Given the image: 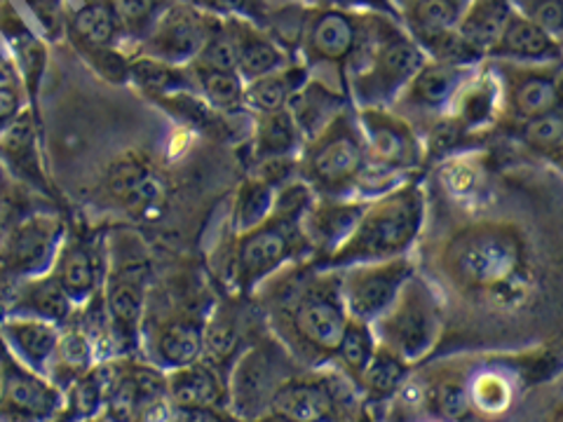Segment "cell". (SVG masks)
Returning <instances> with one entry per match:
<instances>
[{
  "label": "cell",
  "instance_id": "6da1fadb",
  "mask_svg": "<svg viewBox=\"0 0 563 422\" xmlns=\"http://www.w3.org/2000/svg\"><path fill=\"white\" fill-rule=\"evenodd\" d=\"M266 306L275 341L308 368L333 362L350 314L341 293V270L298 260L271 275L252 293Z\"/></svg>",
  "mask_w": 563,
  "mask_h": 422
},
{
  "label": "cell",
  "instance_id": "7a4b0ae2",
  "mask_svg": "<svg viewBox=\"0 0 563 422\" xmlns=\"http://www.w3.org/2000/svg\"><path fill=\"white\" fill-rule=\"evenodd\" d=\"M439 268L457 291L503 310L526 306L536 289L526 235L507 221H472L457 227L442 244Z\"/></svg>",
  "mask_w": 563,
  "mask_h": 422
},
{
  "label": "cell",
  "instance_id": "3957f363",
  "mask_svg": "<svg viewBox=\"0 0 563 422\" xmlns=\"http://www.w3.org/2000/svg\"><path fill=\"white\" fill-rule=\"evenodd\" d=\"M428 216L426 188L418 176L387 188L368 200L352 235L317 268L343 270L357 263H378L411 254Z\"/></svg>",
  "mask_w": 563,
  "mask_h": 422
},
{
  "label": "cell",
  "instance_id": "277c9868",
  "mask_svg": "<svg viewBox=\"0 0 563 422\" xmlns=\"http://www.w3.org/2000/svg\"><path fill=\"white\" fill-rule=\"evenodd\" d=\"M426 62V49L397 20L366 12L362 43L345 76L352 109H390Z\"/></svg>",
  "mask_w": 563,
  "mask_h": 422
},
{
  "label": "cell",
  "instance_id": "5b68a950",
  "mask_svg": "<svg viewBox=\"0 0 563 422\" xmlns=\"http://www.w3.org/2000/svg\"><path fill=\"white\" fill-rule=\"evenodd\" d=\"M312 198L310 188L296 179L277 192L266 221L254 231L238 235L233 254V289L238 296L252 298L258 285L277 270L298 260H310L312 252L301 219Z\"/></svg>",
  "mask_w": 563,
  "mask_h": 422
},
{
  "label": "cell",
  "instance_id": "8992f818",
  "mask_svg": "<svg viewBox=\"0 0 563 422\" xmlns=\"http://www.w3.org/2000/svg\"><path fill=\"white\" fill-rule=\"evenodd\" d=\"M366 174V146L352 103L324 130L306 141L296 163V179L306 184L314 198H360Z\"/></svg>",
  "mask_w": 563,
  "mask_h": 422
},
{
  "label": "cell",
  "instance_id": "52a82bcc",
  "mask_svg": "<svg viewBox=\"0 0 563 422\" xmlns=\"http://www.w3.org/2000/svg\"><path fill=\"white\" fill-rule=\"evenodd\" d=\"M366 146L362 200H374L387 188L409 179L426 163L422 136L390 109H355Z\"/></svg>",
  "mask_w": 563,
  "mask_h": 422
},
{
  "label": "cell",
  "instance_id": "ba28073f",
  "mask_svg": "<svg viewBox=\"0 0 563 422\" xmlns=\"http://www.w3.org/2000/svg\"><path fill=\"white\" fill-rule=\"evenodd\" d=\"M376 343L411 368L426 359L444 329V308L422 275L401 287L395 303L372 324Z\"/></svg>",
  "mask_w": 563,
  "mask_h": 422
},
{
  "label": "cell",
  "instance_id": "9c48e42d",
  "mask_svg": "<svg viewBox=\"0 0 563 422\" xmlns=\"http://www.w3.org/2000/svg\"><path fill=\"white\" fill-rule=\"evenodd\" d=\"M364 14L366 12H343L303 3L298 8L291 35L294 57L306 64L310 74L317 66L333 68L345 90L347 68L362 43Z\"/></svg>",
  "mask_w": 563,
  "mask_h": 422
},
{
  "label": "cell",
  "instance_id": "30bf717a",
  "mask_svg": "<svg viewBox=\"0 0 563 422\" xmlns=\"http://www.w3.org/2000/svg\"><path fill=\"white\" fill-rule=\"evenodd\" d=\"M101 415L106 422H172L167 371L136 355L113 357Z\"/></svg>",
  "mask_w": 563,
  "mask_h": 422
},
{
  "label": "cell",
  "instance_id": "8fae6325",
  "mask_svg": "<svg viewBox=\"0 0 563 422\" xmlns=\"http://www.w3.org/2000/svg\"><path fill=\"white\" fill-rule=\"evenodd\" d=\"M289 352L273 341H256L238 357L225 380V403L240 422H254L268 413L277 387L294 376Z\"/></svg>",
  "mask_w": 563,
  "mask_h": 422
},
{
  "label": "cell",
  "instance_id": "7c38bea8",
  "mask_svg": "<svg viewBox=\"0 0 563 422\" xmlns=\"http://www.w3.org/2000/svg\"><path fill=\"white\" fill-rule=\"evenodd\" d=\"M148 291V266L130 254L115 258L103 275L101 301L109 314L118 357L139 355Z\"/></svg>",
  "mask_w": 563,
  "mask_h": 422
},
{
  "label": "cell",
  "instance_id": "4fadbf2b",
  "mask_svg": "<svg viewBox=\"0 0 563 422\" xmlns=\"http://www.w3.org/2000/svg\"><path fill=\"white\" fill-rule=\"evenodd\" d=\"M500 82L498 122H523L561 109V62H486Z\"/></svg>",
  "mask_w": 563,
  "mask_h": 422
},
{
  "label": "cell",
  "instance_id": "5bb4252c",
  "mask_svg": "<svg viewBox=\"0 0 563 422\" xmlns=\"http://www.w3.org/2000/svg\"><path fill=\"white\" fill-rule=\"evenodd\" d=\"M214 22V14H207L181 0H172L153 22L151 31L128 52V57H148L186 66L198 57Z\"/></svg>",
  "mask_w": 563,
  "mask_h": 422
},
{
  "label": "cell",
  "instance_id": "9a60e30c",
  "mask_svg": "<svg viewBox=\"0 0 563 422\" xmlns=\"http://www.w3.org/2000/svg\"><path fill=\"white\" fill-rule=\"evenodd\" d=\"M411 254L378 263H357L341 270V293L352 320L374 324L395 303L401 287L416 275Z\"/></svg>",
  "mask_w": 563,
  "mask_h": 422
},
{
  "label": "cell",
  "instance_id": "2e32d148",
  "mask_svg": "<svg viewBox=\"0 0 563 422\" xmlns=\"http://www.w3.org/2000/svg\"><path fill=\"white\" fill-rule=\"evenodd\" d=\"M477 66L428 59L399 92L390 111L409 120L420 134V127L428 130L434 120L449 113L455 95L474 76Z\"/></svg>",
  "mask_w": 563,
  "mask_h": 422
},
{
  "label": "cell",
  "instance_id": "e0dca14e",
  "mask_svg": "<svg viewBox=\"0 0 563 422\" xmlns=\"http://www.w3.org/2000/svg\"><path fill=\"white\" fill-rule=\"evenodd\" d=\"M64 392L45 376L16 362L0 343V418L12 422H52Z\"/></svg>",
  "mask_w": 563,
  "mask_h": 422
},
{
  "label": "cell",
  "instance_id": "ac0fdd59",
  "mask_svg": "<svg viewBox=\"0 0 563 422\" xmlns=\"http://www.w3.org/2000/svg\"><path fill=\"white\" fill-rule=\"evenodd\" d=\"M62 240L64 223L57 216L33 214L24 219L0 246V273L20 281L49 273Z\"/></svg>",
  "mask_w": 563,
  "mask_h": 422
},
{
  "label": "cell",
  "instance_id": "d6986e66",
  "mask_svg": "<svg viewBox=\"0 0 563 422\" xmlns=\"http://www.w3.org/2000/svg\"><path fill=\"white\" fill-rule=\"evenodd\" d=\"M0 38L8 45V55L16 66V74L22 78L31 111L35 113V109H38L41 82L49 59L47 43L38 31H33L31 24H26L20 10H16L10 0H0Z\"/></svg>",
  "mask_w": 563,
  "mask_h": 422
},
{
  "label": "cell",
  "instance_id": "ffe728a7",
  "mask_svg": "<svg viewBox=\"0 0 563 422\" xmlns=\"http://www.w3.org/2000/svg\"><path fill=\"white\" fill-rule=\"evenodd\" d=\"M368 200L312 198L301 219L303 235L310 244V263H322L355 231Z\"/></svg>",
  "mask_w": 563,
  "mask_h": 422
},
{
  "label": "cell",
  "instance_id": "44dd1931",
  "mask_svg": "<svg viewBox=\"0 0 563 422\" xmlns=\"http://www.w3.org/2000/svg\"><path fill=\"white\" fill-rule=\"evenodd\" d=\"M106 192L141 219H157L165 209V184L146 160L130 153L122 155L106 174Z\"/></svg>",
  "mask_w": 563,
  "mask_h": 422
},
{
  "label": "cell",
  "instance_id": "7402d4cb",
  "mask_svg": "<svg viewBox=\"0 0 563 422\" xmlns=\"http://www.w3.org/2000/svg\"><path fill=\"white\" fill-rule=\"evenodd\" d=\"M223 24L228 35H231L235 68L242 82H252L261 76L273 74L277 68H285L291 62H298L273 33L258 24L242 20V16H225Z\"/></svg>",
  "mask_w": 563,
  "mask_h": 422
},
{
  "label": "cell",
  "instance_id": "603a6c76",
  "mask_svg": "<svg viewBox=\"0 0 563 422\" xmlns=\"http://www.w3.org/2000/svg\"><path fill=\"white\" fill-rule=\"evenodd\" d=\"M446 115L465 138L482 136L496 127L500 118V82L486 62L461 87Z\"/></svg>",
  "mask_w": 563,
  "mask_h": 422
},
{
  "label": "cell",
  "instance_id": "cb8c5ba5",
  "mask_svg": "<svg viewBox=\"0 0 563 422\" xmlns=\"http://www.w3.org/2000/svg\"><path fill=\"white\" fill-rule=\"evenodd\" d=\"M76 310L52 273L22 279L0 301V316H35L57 326L68 324Z\"/></svg>",
  "mask_w": 563,
  "mask_h": 422
},
{
  "label": "cell",
  "instance_id": "d4e9b609",
  "mask_svg": "<svg viewBox=\"0 0 563 422\" xmlns=\"http://www.w3.org/2000/svg\"><path fill=\"white\" fill-rule=\"evenodd\" d=\"M99 249L82 237L62 240L59 252L52 263V275L57 277L70 303L82 308L101 289L106 268Z\"/></svg>",
  "mask_w": 563,
  "mask_h": 422
},
{
  "label": "cell",
  "instance_id": "484cf974",
  "mask_svg": "<svg viewBox=\"0 0 563 422\" xmlns=\"http://www.w3.org/2000/svg\"><path fill=\"white\" fill-rule=\"evenodd\" d=\"M62 326L35 316H0V343L31 371L47 378Z\"/></svg>",
  "mask_w": 563,
  "mask_h": 422
},
{
  "label": "cell",
  "instance_id": "4316f807",
  "mask_svg": "<svg viewBox=\"0 0 563 422\" xmlns=\"http://www.w3.org/2000/svg\"><path fill=\"white\" fill-rule=\"evenodd\" d=\"M484 62H509V64L561 62V41L512 10L498 43L493 45V49L488 52V57Z\"/></svg>",
  "mask_w": 563,
  "mask_h": 422
},
{
  "label": "cell",
  "instance_id": "83f0119b",
  "mask_svg": "<svg viewBox=\"0 0 563 422\" xmlns=\"http://www.w3.org/2000/svg\"><path fill=\"white\" fill-rule=\"evenodd\" d=\"M167 392L176 413H200L225 407V380L202 359L167 371Z\"/></svg>",
  "mask_w": 563,
  "mask_h": 422
},
{
  "label": "cell",
  "instance_id": "f1b7e54d",
  "mask_svg": "<svg viewBox=\"0 0 563 422\" xmlns=\"http://www.w3.org/2000/svg\"><path fill=\"white\" fill-rule=\"evenodd\" d=\"M509 14H512L509 0H470L457 16L453 33L474 59L484 62L498 43Z\"/></svg>",
  "mask_w": 563,
  "mask_h": 422
},
{
  "label": "cell",
  "instance_id": "f546056e",
  "mask_svg": "<svg viewBox=\"0 0 563 422\" xmlns=\"http://www.w3.org/2000/svg\"><path fill=\"white\" fill-rule=\"evenodd\" d=\"M310 80V68L301 62H291L285 68L261 76L252 82H244L242 103L250 113H275L289 109L291 99L303 90Z\"/></svg>",
  "mask_w": 563,
  "mask_h": 422
},
{
  "label": "cell",
  "instance_id": "4dcf8cb0",
  "mask_svg": "<svg viewBox=\"0 0 563 422\" xmlns=\"http://www.w3.org/2000/svg\"><path fill=\"white\" fill-rule=\"evenodd\" d=\"M395 5L401 26L422 49L451 33L465 8L455 0H395Z\"/></svg>",
  "mask_w": 563,
  "mask_h": 422
},
{
  "label": "cell",
  "instance_id": "1f68e13d",
  "mask_svg": "<svg viewBox=\"0 0 563 422\" xmlns=\"http://www.w3.org/2000/svg\"><path fill=\"white\" fill-rule=\"evenodd\" d=\"M345 106H350V99L343 90H336V87H331L327 80H314L310 76V80L303 85V90L289 103V111L296 120V125L303 134V144L320 134L324 125H329Z\"/></svg>",
  "mask_w": 563,
  "mask_h": 422
},
{
  "label": "cell",
  "instance_id": "d6a6232c",
  "mask_svg": "<svg viewBox=\"0 0 563 422\" xmlns=\"http://www.w3.org/2000/svg\"><path fill=\"white\" fill-rule=\"evenodd\" d=\"M97 364L101 362L97 359V349L90 336H87L80 324L70 316V322L62 326L55 357H52L47 371V380L52 385H57L62 392H66L70 385L82 378Z\"/></svg>",
  "mask_w": 563,
  "mask_h": 422
},
{
  "label": "cell",
  "instance_id": "836d02e7",
  "mask_svg": "<svg viewBox=\"0 0 563 422\" xmlns=\"http://www.w3.org/2000/svg\"><path fill=\"white\" fill-rule=\"evenodd\" d=\"M301 148L303 134L298 130L289 109L254 115L252 155L256 165L275 160V157H298Z\"/></svg>",
  "mask_w": 563,
  "mask_h": 422
},
{
  "label": "cell",
  "instance_id": "e575fe53",
  "mask_svg": "<svg viewBox=\"0 0 563 422\" xmlns=\"http://www.w3.org/2000/svg\"><path fill=\"white\" fill-rule=\"evenodd\" d=\"M38 122L31 109H22L0 130V153L35 186H45L38 171Z\"/></svg>",
  "mask_w": 563,
  "mask_h": 422
},
{
  "label": "cell",
  "instance_id": "d590c367",
  "mask_svg": "<svg viewBox=\"0 0 563 422\" xmlns=\"http://www.w3.org/2000/svg\"><path fill=\"white\" fill-rule=\"evenodd\" d=\"M507 136H515L519 144L548 160L554 169L561 167L563 155V118L561 111L548 113L540 118H531L523 122H496Z\"/></svg>",
  "mask_w": 563,
  "mask_h": 422
},
{
  "label": "cell",
  "instance_id": "8d00e7d4",
  "mask_svg": "<svg viewBox=\"0 0 563 422\" xmlns=\"http://www.w3.org/2000/svg\"><path fill=\"white\" fill-rule=\"evenodd\" d=\"M279 188H275L271 181L263 179L258 174H250L240 184L238 196L233 202L231 214V231L235 235H244L258 227L263 221L271 216L275 207Z\"/></svg>",
  "mask_w": 563,
  "mask_h": 422
},
{
  "label": "cell",
  "instance_id": "74e56055",
  "mask_svg": "<svg viewBox=\"0 0 563 422\" xmlns=\"http://www.w3.org/2000/svg\"><path fill=\"white\" fill-rule=\"evenodd\" d=\"M376 345L378 343H376L372 324L362 320H352L350 316L331 364L350 385L357 387V380L364 374L366 364L374 357Z\"/></svg>",
  "mask_w": 563,
  "mask_h": 422
},
{
  "label": "cell",
  "instance_id": "f35d334b",
  "mask_svg": "<svg viewBox=\"0 0 563 422\" xmlns=\"http://www.w3.org/2000/svg\"><path fill=\"white\" fill-rule=\"evenodd\" d=\"M409 374H411L409 364L397 359L390 349L376 345L374 357L366 364L355 390L372 401L393 399L399 387L407 382Z\"/></svg>",
  "mask_w": 563,
  "mask_h": 422
},
{
  "label": "cell",
  "instance_id": "ab89813d",
  "mask_svg": "<svg viewBox=\"0 0 563 422\" xmlns=\"http://www.w3.org/2000/svg\"><path fill=\"white\" fill-rule=\"evenodd\" d=\"M192 78H196L198 95L207 101L209 109L221 115L244 111V82L235 70H192Z\"/></svg>",
  "mask_w": 563,
  "mask_h": 422
},
{
  "label": "cell",
  "instance_id": "60d3db41",
  "mask_svg": "<svg viewBox=\"0 0 563 422\" xmlns=\"http://www.w3.org/2000/svg\"><path fill=\"white\" fill-rule=\"evenodd\" d=\"M426 409L439 422H461L472 413L467 382L455 376H442L426 387Z\"/></svg>",
  "mask_w": 563,
  "mask_h": 422
},
{
  "label": "cell",
  "instance_id": "b9f144b4",
  "mask_svg": "<svg viewBox=\"0 0 563 422\" xmlns=\"http://www.w3.org/2000/svg\"><path fill=\"white\" fill-rule=\"evenodd\" d=\"M472 411L484 415H503L515 401V382L503 371H482L467 380Z\"/></svg>",
  "mask_w": 563,
  "mask_h": 422
},
{
  "label": "cell",
  "instance_id": "7bdbcfd3",
  "mask_svg": "<svg viewBox=\"0 0 563 422\" xmlns=\"http://www.w3.org/2000/svg\"><path fill=\"white\" fill-rule=\"evenodd\" d=\"M439 179L451 198L455 200H472L484 181V167L477 153H457L446 157L439 165Z\"/></svg>",
  "mask_w": 563,
  "mask_h": 422
},
{
  "label": "cell",
  "instance_id": "ee69618b",
  "mask_svg": "<svg viewBox=\"0 0 563 422\" xmlns=\"http://www.w3.org/2000/svg\"><path fill=\"white\" fill-rule=\"evenodd\" d=\"M169 3L172 0H111L122 35H125V43H132L134 47L144 38L153 22Z\"/></svg>",
  "mask_w": 563,
  "mask_h": 422
},
{
  "label": "cell",
  "instance_id": "f6af8a7d",
  "mask_svg": "<svg viewBox=\"0 0 563 422\" xmlns=\"http://www.w3.org/2000/svg\"><path fill=\"white\" fill-rule=\"evenodd\" d=\"M181 3H188L207 14H214L219 20L242 16V20H250L266 31L273 22V14L279 8L275 0H181Z\"/></svg>",
  "mask_w": 563,
  "mask_h": 422
},
{
  "label": "cell",
  "instance_id": "bcb514c9",
  "mask_svg": "<svg viewBox=\"0 0 563 422\" xmlns=\"http://www.w3.org/2000/svg\"><path fill=\"white\" fill-rule=\"evenodd\" d=\"M45 43H59L66 35V0H22Z\"/></svg>",
  "mask_w": 563,
  "mask_h": 422
},
{
  "label": "cell",
  "instance_id": "7dc6e473",
  "mask_svg": "<svg viewBox=\"0 0 563 422\" xmlns=\"http://www.w3.org/2000/svg\"><path fill=\"white\" fill-rule=\"evenodd\" d=\"M515 12L563 41V0H509Z\"/></svg>",
  "mask_w": 563,
  "mask_h": 422
},
{
  "label": "cell",
  "instance_id": "c3c4849f",
  "mask_svg": "<svg viewBox=\"0 0 563 422\" xmlns=\"http://www.w3.org/2000/svg\"><path fill=\"white\" fill-rule=\"evenodd\" d=\"M303 3L314 5V8L343 10V12H376V14L393 16V20L399 22V12H397L395 0H303Z\"/></svg>",
  "mask_w": 563,
  "mask_h": 422
},
{
  "label": "cell",
  "instance_id": "681fc988",
  "mask_svg": "<svg viewBox=\"0 0 563 422\" xmlns=\"http://www.w3.org/2000/svg\"><path fill=\"white\" fill-rule=\"evenodd\" d=\"M24 97H26V92L22 85L0 87V130H3L12 118L20 115Z\"/></svg>",
  "mask_w": 563,
  "mask_h": 422
},
{
  "label": "cell",
  "instance_id": "f907efd6",
  "mask_svg": "<svg viewBox=\"0 0 563 422\" xmlns=\"http://www.w3.org/2000/svg\"><path fill=\"white\" fill-rule=\"evenodd\" d=\"M184 415L188 422H221L217 420L214 415H211V411H200V413H179Z\"/></svg>",
  "mask_w": 563,
  "mask_h": 422
},
{
  "label": "cell",
  "instance_id": "816d5d0a",
  "mask_svg": "<svg viewBox=\"0 0 563 422\" xmlns=\"http://www.w3.org/2000/svg\"><path fill=\"white\" fill-rule=\"evenodd\" d=\"M455 3H461V5H465V3H470V0H455Z\"/></svg>",
  "mask_w": 563,
  "mask_h": 422
},
{
  "label": "cell",
  "instance_id": "f5cc1de1",
  "mask_svg": "<svg viewBox=\"0 0 563 422\" xmlns=\"http://www.w3.org/2000/svg\"><path fill=\"white\" fill-rule=\"evenodd\" d=\"M0 422H12V420H8V418H0Z\"/></svg>",
  "mask_w": 563,
  "mask_h": 422
},
{
  "label": "cell",
  "instance_id": "db71d44e",
  "mask_svg": "<svg viewBox=\"0 0 563 422\" xmlns=\"http://www.w3.org/2000/svg\"><path fill=\"white\" fill-rule=\"evenodd\" d=\"M432 422H439V420H432Z\"/></svg>",
  "mask_w": 563,
  "mask_h": 422
}]
</instances>
